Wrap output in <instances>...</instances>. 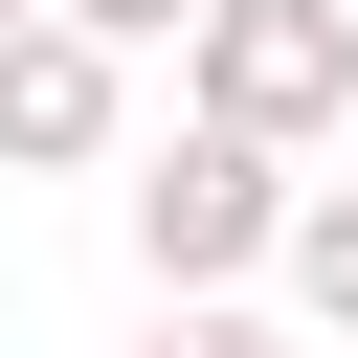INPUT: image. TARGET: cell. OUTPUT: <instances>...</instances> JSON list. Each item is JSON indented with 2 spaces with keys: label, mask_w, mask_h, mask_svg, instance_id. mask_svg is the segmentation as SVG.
Wrapping results in <instances>:
<instances>
[{
  "label": "cell",
  "mask_w": 358,
  "mask_h": 358,
  "mask_svg": "<svg viewBox=\"0 0 358 358\" xmlns=\"http://www.w3.org/2000/svg\"><path fill=\"white\" fill-rule=\"evenodd\" d=\"M134 358H291V336H268L246 291H157V336H134Z\"/></svg>",
  "instance_id": "5b68a950"
},
{
  "label": "cell",
  "mask_w": 358,
  "mask_h": 358,
  "mask_svg": "<svg viewBox=\"0 0 358 358\" xmlns=\"http://www.w3.org/2000/svg\"><path fill=\"white\" fill-rule=\"evenodd\" d=\"M67 22H112V45H201V0H67Z\"/></svg>",
  "instance_id": "8992f818"
},
{
  "label": "cell",
  "mask_w": 358,
  "mask_h": 358,
  "mask_svg": "<svg viewBox=\"0 0 358 358\" xmlns=\"http://www.w3.org/2000/svg\"><path fill=\"white\" fill-rule=\"evenodd\" d=\"M291 313H313V336H358V179H313V201H291Z\"/></svg>",
  "instance_id": "277c9868"
},
{
  "label": "cell",
  "mask_w": 358,
  "mask_h": 358,
  "mask_svg": "<svg viewBox=\"0 0 358 358\" xmlns=\"http://www.w3.org/2000/svg\"><path fill=\"white\" fill-rule=\"evenodd\" d=\"M90 157H134V45L112 22H0V179H90Z\"/></svg>",
  "instance_id": "3957f363"
},
{
  "label": "cell",
  "mask_w": 358,
  "mask_h": 358,
  "mask_svg": "<svg viewBox=\"0 0 358 358\" xmlns=\"http://www.w3.org/2000/svg\"><path fill=\"white\" fill-rule=\"evenodd\" d=\"M0 22H45V0H0Z\"/></svg>",
  "instance_id": "52a82bcc"
},
{
  "label": "cell",
  "mask_w": 358,
  "mask_h": 358,
  "mask_svg": "<svg viewBox=\"0 0 358 358\" xmlns=\"http://www.w3.org/2000/svg\"><path fill=\"white\" fill-rule=\"evenodd\" d=\"M179 112H224V134H268V157L358 134V0H201Z\"/></svg>",
  "instance_id": "7a4b0ae2"
},
{
  "label": "cell",
  "mask_w": 358,
  "mask_h": 358,
  "mask_svg": "<svg viewBox=\"0 0 358 358\" xmlns=\"http://www.w3.org/2000/svg\"><path fill=\"white\" fill-rule=\"evenodd\" d=\"M112 201H134V268H157V291H246V268H291V201H313V179H291L268 134L179 112V134H157Z\"/></svg>",
  "instance_id": "6da1fadb"
}]
</instances>
